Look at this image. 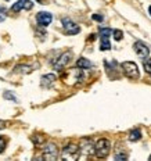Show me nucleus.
Instances as JSON below:
<instances>
[{"label":"nucleus","mask_w":151,"mask_h":161,"mask_svg":"<svg viewBox=\"0 0 151 161\" xmlns=\"http://www.w3.org/2000/svg\"><path fill=\"white\" fill-rule=\"evenodd\" d=\"M62 158L64 160H76L78 157L80 156V152H79V146L73 145H67L65 147L62 149V153H61Z\"/></svg>","instance_id":"4"},{"label":"nucleus","mask_w":151,"mask_h":161,"mask_svg":"<svg viewBox=\"0 0 151 161\" xmlns=\"http://www.w3.org/2000/svg\"><path fill=\"white\" fill-rule=\"evenodd\" d=\"M56 75L54 74H47V75H43L42 76V86H46V88H49V86L53 85V82H56Z\"/></svg>","instance_id":"12"},{"label":"nucleus","mask_w":151,"mask_h":161,"mask_svg":"<svg viewBox=\"0 0 151 161\" xmlns=\"http://www.w3.org/2000/svg\"><path fill=\"white\" fill-rule=\"evenodd\" d=\"M79 152H80V157H85V158H88V157L93 156V154H94V146H93L92 140L83 139L82 142H80Z\"/></svg>","instance_id":"5"},{"label":"nucleus","mask_w":151,"mask_h":161,"mask_svg":"<svg viewBox=\"0 0 151 161\" xmlns=\"http://www.w3.org/2000/svg\"><path fill=\"white\" fill-rule=\"evenodd\" d=\"M4 99H7V100H14V102H15V97L10 95V92H6V93H4Z\"/></svg>","instance_id":"24"},{"label":"nucleus","mask_w":151,"mask_h":161,"mask_svg":"<svg viewBox=\"0 0 151 161\" xmlns=\"http://www.w3.org/2000/svg\"><path fill=\"white\" fill-rule=\"evenodd\" d=\"M6 146H7V140L4 139V136H0V153L4 152Z\"/></svg>","instance_id":"21"},{"label":"nucleus","mask_w":151,"mask_h":161,"mask_svg":"<svg viewBox=\"0 0 151 161\" xmlns=\"http://www.w3.org/2000/svg\"><path fill=\"white\" fill-rule=\"evenodd\" d=\"M112 35H114V39L118 40V42L123 38V32H122V31H119V29H115V31H112Z\"/></svg>","instance_id":"19"},{"label":"nucleus","mask_w":151,"mask_h":161,"mask_svg":"<svg viewBox=\"0 0 151 161\" xmlns=\"http://www.w3.org/2000/svg\"><path fill=\"white\" fill-rule=\"evenodd\" d=\"M36 21H38V24L42 26V28H45V26H47V25L51 24L53 15L50 14V13L40 11V13H38V15H36Z\"/></svg>","instance_id":"10"},{"label":"nucleus","mask_w":151,"mask_h":161,"mask_svg":"<svg viewBox=\"0 0 151 161\" xmlns=\"http://www.w3.org/2000/svg\"><path fill=\"white\" fill-rule=\"evenodd\" d=\"M58 157V149L54 143H49L43 149V158L45 160H57Z\"/></svg>","instance_id":"7"},{"label":"nucleus","mask_w":151,"mask_h":161,"mask_svg":"<svg viewBox=\"0 0 151 161\" xmlns=\"http://www.w3.org/2000/svg\"><path fill=\"white\" fill-rule=\"evenodd\" d=\"M2 21H4V15L0 14V22H2Z\"/></svg>","instance_id":"26"},{"label":"nucleus","mask_w":151,"mask_h":161,"mask_svg":"<svg viewBox=\"0 0 151 161\" xmlns=\"http://www.w3.org/2000/svg\"><path fill=\"white\" fill-rule=\"evenodd\" d=\"M111 33H112V31L110 28H101L100 29V35H101V38H110Z\"/></svg>","instance_id":"17"},{"label":"nucleus","mask_w":151,"mask_h":161,"mask_svg":"<svg viewBox=\"0 0 151 161\" xmlns=\"http://www.w3.org/2000/svg\"><path fill=\"white\" fill-rule=\"evenodd\" d=\"M33 7V3L31 2V0H18V2L15 3V4H13V7L11 10L14 13H18V11H21L22 8H25V10H31Z\"/></svg>","instance_id":"11"},{"label":"nucleus","mask_w":151,"mask_h":161,"mask_svg":"<svg viewBox=\"0 0 151 161\" xmlns=\"http://www.w3.org/2000/svg\"><path fill=\"white\" fill-rule=\"evenodd\" d=\"M101 50H110L111 49V43H110L108 38H101V45H100Z\"/></svg>","instance_id":"16"},{"label":"nucleus","mask_w":151,"mask_h":161,"mask_svg":"<svg viewBox=\"0 0 151 161\" xmlns=\"http://www.w3.org/2000/svg\"><path fill=\"white\" fill-rule=\"evenodd\" d=\"M83 78H85V75H83L82 68H79V67L69 69L68 72L64 74V80L67 83H69V85H78V83L83 82Z\"/></svg>","instance_id":"1"},{"label":"nucleus","mask_w":151,"mask_h":161,"mask_svg":"<svg viewBox=\"0 0 151 161\" xmlns=\"http://www.w3.org/2000/svg\"><path fill=\"white\" fill-rule=\"evenodd\" d=\"M62 26L68 35H76V33H79V31H80L79 25L75 24L71 18H62Z\"/></svg>","instance_id":"8"},{"label":"nucleus","mask_w":151,"mask_h":161,"mask_svg":"<svg viewBox=\"0 0 151 161\" xmlns=\"http://www.w3.org/2000/svg\"><path fill=\"white\" fill-rule=\"evenodd\" d=\"M76 67H79V68H82V69H89V68H92V67H93V64L89 61L88 58L80 57L78 61H76Z\"/></svg>","instance_id":"13"},{"label":"nucleus","mask_w":151,"mask_h":161,"mask_svg":"<svg viewBox=\"0 0 151 161\" xmlns=\"http://www.w3.org/2000/svg\"><path fill=\"white\" fill-rule=\"evenodd\" d=\"M38 2H43V0H38Z\"/></svg>","instance_id":"29"},{"label":"nucleus","mask_w":151,"mask_h":161,"mask_svg":"<svg viewBox=\"0 0 151 161\" xmlns=\"http://www.w3.org/2000/svg\"><path fill=\"white\" fill-rule=\"evenodd\" d=\"M111 152V143L107 139H99L94 145V154L97 158H105Z\"/></svg>","instance_id":"2"},{"label":"nucleus","mask_w":151,"mask_h":161,"mask_svg":"<svg viewBox=\"0 0 151 161\" xmlns=\"http://www.w3.org/2000/svg\"><path fill=\"white\" fill-rule=\"evenodd\" d=\"M144 69H146L147 74H151V58L144 60Z\"/></svg>","instance_id":"20"},{"label":"nucleus","mask_w":151,"mask_h":161,"mask_svg":"<svg viewBox=\"0 0 151 161\" xmlns=\"http://www.w3.org/2000/svg\"><path fill=\"white\" fill-rule=\"evenodd\" d=\"M32 142L35 143V145L40 146V145H43V143L46 142V137L43 136V135H38V133H36V135L32 136Z\"/></svg>","instance_id":"15"},{"label":"nucleus","mask_w":151,"mask_h":161,"mask_svg":"<svg viewBox=\"0 0 151 161\" xmlns=\"http://www.w3.org/2000/svg\"><path fill=\"white\" fill-rule=\"evenodd\" d=\"M121 67H122V71H123V74H125L127 78H130V79H137L139 78V75H140L139 67H137L135 63L125 61V63L121 64Z\"/></svg>","instance_id":"3"},{"label":"nucleus","mask_w":151,"mask_h":161,"mask_svg":"<svg viewBox=\"0 0 151 161\" xmlns=\"http://www.w3.org/2000/svg\"><path fill=\"white\" fill-rule=\"evenodd\" d=\"M18 69H22V74H29L32 71V67H28V65H18L15 67V71H18Z\"/></svg>","instance_id":"18"},{"label":"nucleus","mask_w":151,"mask_h":161,"mask_svg":"<svg viewBox=\"0 0 151 161\" xmlns=\"http://www.w3.org/2000/svg\"><path fill=\"white\" fill-rule=\"evenodd\" d=\"M148 11H150V14H151V6H150V8H148Z\"/></svg>","instance_id":"27"},{"label":"nucleus","mask_w":151,"mask_h":161,"mask_svg":"<svg viewBox=\"0 0 151 161\" xmlns=\"http://www.w3.org/2000/svg\"><path fill=\"white\" fill-rule=\"evenodd\" d=\"M127 158V156L125 153H118V154H115V160H118V161H122V160H126Z\"/></svg>","instance_id":"22"},{"label":"nucleus","mask_w":151,"mask_h":161,"mask_svg":"<svg viewBox=\"0 0 151 161\" xmlns=\"http://www.w3.org/2000/svg\"><path fill=\"white\" fill-rule=\"evenodd\" d=\"M148 160H150V161H151V156H150V157H148Z\"/></svg>","instance_id":"28"},{"label":"nucleus","mask_w":151,"mask_h":161,"mask_svg":"<svg viewBox=\"0 0 151 161\" xmlns=\"http://www.w3.org/2000/svg\"><path fill=\"white\" fill-rule=\"evenodd\" d=\"M71 58H72V53H71V52H65V53H62V54L58 58H57L56 61H54L53 67H54V69H57V71H61L62 68H65V67L69 64Z\"/></svg>","instance_id":"6"},{"label":"nucleus","mask_w":151,"mask_h":161,"mask_svg":"<svg viewBox=\"0 0 151 161\" xmlns=\"http://www.w3.org/2000/svg\"><path fill=\"white\" fill-rule=\"evenodd\" d=\"M133 49H135L136 54L139 56L140 58H143V60L148 58V56H150V49H148V46H146L143 42H136L135 45H133Z\"/></svg>","instance_id":"9"},{"label":"nucleus","mask_w":151,"mask_h":161,"mask_svg":"<svg viewBox=\"0 0 151 161\" xmlns=\"http://www.w3.org/2000/svg\"><path fill=\"white\" fill-rule=\"evenodd\" d=\"M142 139V132L140 129H133L132 132L129 133V140L130 142H137V140Z\"/></svg>","instance_id":"14"},{"label":"nucleus","mask_w":151,"mask_h":161,"mask_svg":"<svg viewBox=\"0 0 151 161\" xmlns=\"http://www.w3.org/2000/svg\"><path fill=\"white\" fill-rule=\"evenodd\" d=\"M4 126H6V122H4V121H2V119H0V129H2V128H4Z\"/></svg>","instance_id":"25"},{"label":"nucleus","mask_w":151,"mask_h":161,"mask_svg":"<svg viewBox=\"0 0 151 161\" xmlns=\"http://www.w3.org/2000/svg\"><path fill=\"white\" fill-rule=\"evenodd\" d=\"M92 18L94 19V21H97V22H101L103 19H104V17H103V15H100V14H93V15H92Z\"/></svg>","instance_id":"23"}]
</instances>
